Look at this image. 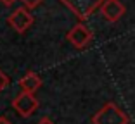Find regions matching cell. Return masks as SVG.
Listing matches in <instances>:
<instances>
[{
	"label": "cell",
	"instance_id": "1",
	"mask_svg": "<svg viewBox=\"0 0 135 124\" xmlns=\"http://www.w3.org/2000/svg\"><path fill=\"white\" fill-rule=\"evenodd\" d=\"M94 124H128L130 117L121 110L116 104L107 102L100 110H97L95 116L92 117Z\"/></svg>",
	"mask_w": 135,
	"mask_h": 124
},
{
	"label": "cell",
	"instance_id": "2",
	"mask_svg": "<svg viewBox=\"0 0 135 124\" xmlns=\"http://www.w3.org/2000/svg\"><path fill=\"white\" fill-rule=\"evenodd\" d=\"M59 2H62L80 21H85L97 9H100L104 0H59Z\"/></svg>",
	"mask_w": 135,
	"mask_h": 124
},
{
	"label": "cell",
	"instance_id": "3",
	"mask_svg": "<svg viewBox=\"0 0 135 124\" xmlns=\"http://www.w3.org/2000/svg\"><path fill=\"white\" fill-rule=\"evenodd\" d=\"M66 38H68V41H69L73 47L85 48V47L90 45L92 40H94V33H92L83 23H78V24H75V26L68 31Z\"/></svg>",
	"mask_w": 135,
	"mask_h": 124
},
{
	"label": "cell",
	"instance_id": "4",
	"mask_svg": "<svg viewBox=\"0 0 135 124\" xmlns=\"http://www.w3.org/2000/svg\"><path fill=\"white\" fill-rule=\"evenodd\" d=\"M12 107L23 117H30L36 109H38V100L35 98V95L30 91H23L12 100Z\"/></svg>",
	"mask_w": 135,
	"mask_h": 124
},
{
	"label": "cell",
	"instance_id": "5",
	"mask_svg": "<svg viewBox=\"0 0 135 124\" xmlns=\"http://www.w3.org/2000/svg\"><path fill=\"white\" fill-rule=\"evenodd\" d=\"M9 24H11V28L17 33L26 31L33 24V16H31V12L28 10V7H21V9L12 12L11 16H9Z\"/></svg>",
	"mask_w": 135,
	"mask_h": 124
},
{
	"label": "cell",
	"instance_id": "6",
	"mask_svg": "<svg viewBox=\"0 0 135 124\" xmlns=\"http://www.w3.org/2000/svg\"><path fill=\"white\" fill-rule=\"evenodd\" d=\"M125 12H127V9L119 0H104L102 5H100V14L107 23L119 21L125 16Z\"/></svg>",
	"mask_w": 135,
	"mask_h": 124
},
{
	"label": "cell",
	"instance_id": "7",
	"mask_svg": "<svg viewBox=\"0 0 135 124\" xmlns=\"http://www.w3.org/2000/svg\"><path fill=\"white\" fill-rule=\"evenodd\" d=\"M19 86L23 88V91L35 93L36 90L42 86V79L38 78L36 72H26V74L19 79Z\"/></svg>",
	"mask_w": 135,
	"mask_h": 124
},
{
	"label": "cell",
	"instance_id": "8",
	"mask_svg": "<svg viewBox=\"0 0 135 124\" xmlns=\"http://www.w3.org/2000/svg\"><path fill=\"white\" fill-rule=\"evenodd\" d=\"M24 4V7H28V9H35V7H38L44 0H21Z\"/></svg>",
	"mask_w": 135,
	"mask_h": 124
},
{
	"label": "cell",
	"instance_id": "9",
	"mask_svg": "<svg viewBox=\"0 0 135 124\" xmlns=\"http://www.w3.org/2000/svg\"><path fill=\"white\" fill-rule=\"evenodd\" d=\"M7 84H9L7 74H4V71H0V91H2L4 88H7Z\"/></svg>",
	"mask_w": 135,
	"mask_h": 124
},
{
	"label": "cell",
	"instance_id": "10",
	"mask_svg": "<svg viewBox=\"0 0 135 124\" xmlns=\"http://www.w3.org/2000/svg\"><path fill=\"white\" fill-rule=\"evenodd\" d=\"M14 2H16V0H0V4H4L5 7H11V5L14 4Z\"/></svg>",
	"mask_w": 135,
	"mask_h": 124
},
{
	"label": "cell",
	"instance_id": "11",
	"mask_svg": "<svg viewBox=\"0 0 135 124\" xmlns=\"http://www.w3.org/2000/svg\"><path fill=\"white\" fill-rule=\"evenodd\" d=\"M38 124H54V122H52V121H50V119H49V117H44V119L40 121V122H38Z\"/></svg>",
	"mask_w": 135,
	"mask_h": 124
},
{
	"label": "cell",
	"instance_id": "12",
	"mask_svg": "<svg viewBox=\"0 0 135 124\" xmlns=\"http://www.w3.org/2000/svg\"><path fill=\"white\" fill-rule=\"evenodd\" d=\"M0 124H12V122L7 119V117H0Z\"/></svg>",
	"mask_w": 135,
	"mask_h": 124
}]
</instances>
